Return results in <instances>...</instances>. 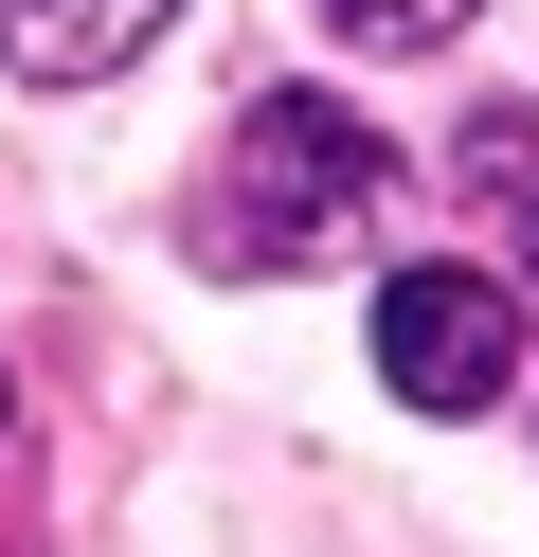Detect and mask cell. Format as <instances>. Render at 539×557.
<instances>
[{"label": "cell", "instance_id": "1", "mask_svg": "<svg viewBox=\"0 0 539 557\" xmlns=\"http://www.w3.org/2000/svg\"><path fill=\"white\" fill-rule=\"evenodd\" d=\"M378 216V126L323 109V90H270L234 126V198H216V252L234 270H287V252H342Z\"/></svg>", "mask_w": 539, "mask_h": 557}, {"label": "cell", "instance_id": "2", "mask_svg": "<svg viewBox=\"0 0 539 557\" xmlns=\"http://www.w3.org/2000/svg\"><path fill=\"white\" fill-rule=\"evenodd\" d=\"M378 377H395L414 413H486L503 377H522L503 270H395V288H378Z\"/></svg>", "mask_w": 539, "mask_h": 557}, {"label": "cell", "instance_id": "3", "mask_svg": "<svg viewBox=\"0 0 539 557\" xmlns=\"http://www.w3.org/2000/svg\"><path fill=\"white\" fill-rule=\"evenodd\" d=\"M144 37H162V0H0V73H36V90L126 73Z\"/></svg>", "mask_w": 539, "mask_h": 557}, {"label": "cell", "instance_id": "4", "mask_svg": "<svg viewBox=\"0 0 539 557\" xmlns=\"http://www.w3.org/2000/svg\"><path fill=\"white\" fill-rule=\"evenodd\" d=\"M450 181H467V216L503 234V270H539V109H467Z\"/></svg>", "mask_w": 539, "mask_h": 557}, {"label": "cell", "instance_id": "5", "mask_svg": "<svg viewBox=\"0 0 539 557\" xmlns=\"http://www.w3.org/2000/svg\"><path fill=\"white\" fill-rule=\"evenodd\" d=\"M323 37H359V54H431V37H467V0H323Z\"/></svg>", "mask_w": 539, "mask_h": 557}, {"label": "cell", "instance_id": "6", "mask_svg": "<svg viewBox=\"0 0 539 557\" xmlns=\"http://www.w3.org/2000/svg\"><path fill=\"white\" fill-rule=\"evenodd\" d=\"M0 413H19V396H0Z\"/></svg>", "mask_w": 539, "mask_h": 557}]
</instances>
